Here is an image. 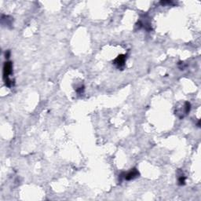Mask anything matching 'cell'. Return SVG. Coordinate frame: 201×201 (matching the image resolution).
Masks as SVG:
<instances>
[{
  "instance_id": "cell-3",
  "label": "cell",
  "mask_w": 201,
  "mask_h": 201,
  "mask_svg": "<svg viewBox=\"0 0 201 201\" xmlns=\"http://www.w3.org/2000/svg\"><path fill=\"white\" fill-rule=\"evenodd\" d=\"M138 175H139V172L137 171L136 169H133L131 171L128 172L127 174H124V178L126 180H131V179L137 178Z\"/></svg>"
},
{
  "instance_id": "cell-1",
  "label": "cell",
  "mask_w": 201,
  "mask_h": 201,
  "mask_svg": "<svg viewBox=\"0 0 201 201\" xmlns=\"http://www.w3.org/2000/svg\"><path fill=\"white\" fill-rule=\"evenodd\" d=\"M12 69H13V65H12L11 62H6L3 66V79L5 80V83L8 87H10L13 86V82L9 79V75L12 73Z\"/></svg>"
},
{
  "instance_id": "cell-5",
  "label": "cell",
  "mask_w": 201,
  "mask_h": 201,
  "mask_svg": "<svg viewBox=\"0 0 201 201\" xmlns=\"http://www.w3.org/2000/svg\"><path fill=\"white\" fill-rule=\"evenodd\" d=\"M9 54H10V52H9V50H8V51H7V53L6 52V57H7V58H8V57H9Z\"/></svg>"
},
{
  "instance_id": "cell-2",
  "label": "cell",
  "mask_w": 201,
  "mask_h": 201,
  "mask_svg": "<svg viewBox=\"0 0 201 201\" xmlns=\"http://www.w3.org/2000/svg\"><path fill=\"white\" fill-rule=\"evenodd\" d=\"M126 61V56L125 55H119V57L114 61V64L116 65L118 68H121L124 66V63Z\"/></svg>"
},
{
  "instance_id": "cell-4",
  "label": "cell",
  "mask_w": 201,
  "mask_h": 201,
  "mask_svg": "<svg viewBox=\"0 0 201 201\" xmlns=\"http://www.w3.org/2000/svg\"><path fill=\"white\" fill-rule=\"evenodd\" d=\"M185 178L184 177V176H181L180 178H179V179H178V182H179V185H182L185 184Z\"/></svg>"
}]
</instances>
